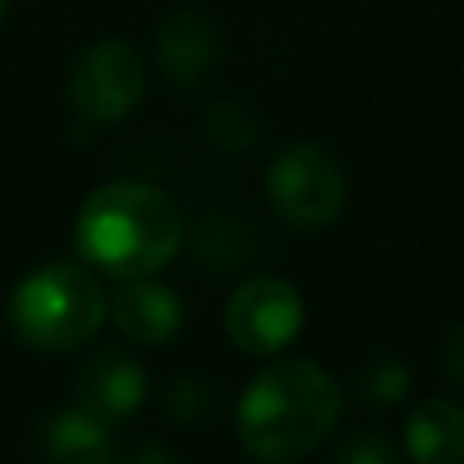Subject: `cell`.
<instances>
[{"mask_svg":"<svg viewBox=\"0 0 464 464\" xmlns=\"http://www.w3.org/2000/svg\"><path fill=\"white\" fill-rule=\"evenodd\" d=\"M444 362H449V375H452V383L464 392V322L457 330H452V338H449V351H444Z\"/></svg>","mask_w":464,"mask_h":464,"instance_id":"obj_17","label":"cell"},{"mask_svg":"<svg viewBox=\"0 0 464 464\" xmlns=\"http://www.w3.org/2000/svg\"><path fill=\"white\" fill-rule=\"evenodd\" d=\"M155 49H160V65L179 90H200L217 78L220 62H225V41L208 13L200 8H176L160 21L155 33Z\"/></svg>","mask_w":464,"mask_h":464,"instance_id":"obj_7","label":"cell"},{"mask_svg":"<svg viewBox=\"0 0 464 464\" xmlns=\"http://www.w3.org/2000/svg\"><path fill=\"white\" fill-rule=\"evenodd\" d=\"M111 318L122 330V338L139 346H163L179 334L184 322V305L171 289L155 285V281L130 277L119 285V294L111 297Z\"/></svg>","mask_w":464,"mask_h":464,"instance_id":"obj_9","label":"cell"},{"mask_svg":"<svg viewBox=\"0 0 464 464\" xmlns=\"http://www.w3.org/2000/svg\"><path fill=\"white\" fill-rule=\"evenodd\" d=\"M111 464H184V460L171 449H163V444H139L130 452H114Z\"/></svg>","mask_w":464,"mask_h":464,"instance_id":"obj_16","label":"cell"},{"mask_svg":"<svg viewBox=\"0 0 464 464\" xmlns=\"http://www.w3.org/2000/svg\"><path fill=\"white\" fill-rule=\"evenodd\" d=\"M305 322V302L281 277H248L232 294L225 330L245 354H277L297 338Z\"/></svg>","mask_w":464,"mask_h":464,"instance_id":"obj_6","label":"cell"},{"mask_svg":"<svg viewBox=\"0 0 464 464\" xmlns=\"http://www.w3.org/2000/svg\"><path fill=\"white\" fill-rule=\"evenodd\" d=\"M37 449L49 464H111L114 460V424L86 408H65L49 416L37 432Z\"/></svg>","mask_w":464,"mask_h":464,"instance_id":"obj_10","label":"cell"},{"mask_svg":"<svg viewBox=\"0 0 464 464\" xmlns=\"http://www.w3.org/2000/svg\"><path fill=\"white\" fill-rule=\"evenodd\" d=\"M78 253L111 277H151L184 245V217L176 200L151 184H106L82 204L73 225Z\"/></svg>","mask_w":464,"mask_h":464,"instance_id":"obj_2","label":"cell"},{"mask_svg":"<svg viewBox=\"0 0 464 464\" xmlns=\"http://www.w3.org/2000/svg\"><path fill=\"white\" fill-rule=\"evenodd\" d=\"M5 16H8V0H0V21H5Z\"/></svg>","mask_w":464,"mask_h":464,"instance_id":"obj_18","label":"cell"},{"mask_svg":"<svg viewBox=\"0 0 464 464\" xmlns=\"http://www.w3.org/2000/svg\"><path fill=\"white\" fill-rule=\"evenodd\" d=\"M334 464H400V452L383 432H354L334 452Z\"/></svg>","mask_w":464,"mask_h":464,"instance_id":"obj_15","label":"cell"},{"mask_svg":"<svg viewBox=\"0 0 464 464\" xmlns=\"http://www.w3.org/2000/svg\"><path fill=\"white\" fill-rule=\"evenodd\" d=\"M163 411H168L179 428L208 424V420L217 416V387H212V379L196 375V371L171 379L168 392H163Z\"/></svg>","mask_w":464,"mask_h":464,"instance_id":"obj_12","label":"cell"},{"mask_svg":"<svg viewBox=\"0 0 464 464\" xmlns=\"http://www.w3.org/2000/svg\"><path fill=\"white\" fill-rule=\"evenodd\" d=\"M269 200L289 225L326 228L346 204V176L318 143H294L269 168Z\"/></svg>","mask_w":464,"mask_h":464,"instance_id":"obj_4","label":"cell"},{"mask_svg":"<svg viewBox=\"0 0 464 464\" xmlns=\"http://www.w3.org/2000/svg\"><path fill=\"white\" fill-rule=\"evenodd\" d=\"M111 314V297L82 265H45L13 294V330L33 351H73Z\"/></svg>","mask_w":464,"mask_h":464,"instance_id":"obj_3","label":"cell"},{"mask_svg":"<svg viewBox=\"0 0 464 464\" xmlns=\"http://www.w3.org/2000/svg\"><path fill=\"white\" fill-rule=\"evenodd\" d=\"M147 90V70L143 57L127 45V41H94L90 49H82L78 62L70 70V106L86 122H122Z\"/></svg>","mask_w":464,"mask_h":464,"instance_id":"obj_5","label":"cell"},{"mask_svg":"<svg viewBox=\"0 0 464 464\" xmlns=\"http://www.w3.org/2000/svg\"><path fill=\"white\" fill-rule=\"evenodd\" d=\"M343 416V387L310 359H285L253 379L237 411L240 444L261 464L310 457Z\"/></svg>","mask_w":464,"mask_h":464,"instance_id":"obj_1","label":"cell"},{"mask_svg":"<svg viewBox=\"0 0 464 464\" xmlns=\"http://www.w3.org/2000/svg\"><path fill=\"white\" fill-rule=\"evenodd\" d=\"M204 130H208L212 147H220V151H248L261 122H256V111L245 98H220L204 119Z\"/></svg>","mask_w":464,"mask_h":464,"instance_id":"obj_13","label":"cell"},{"mask_svg":"<svg viewBox=\"0 0 464 464\" xmlns=\"http://www.w3.org/2000/svg\"><path fill=\"white\" fill-rule=\"evenodd\" d=\"M403 449L416 464H464V408L428 400L408 416Z\"/></svg>","mask_w":464,"mask_h":464,"instance_id":"obj_11","label":"cell"},{"mask_svg":"<svg viewBox=\"0 0 464 464\" xmlns=\"http://www.w3.org/2000/svg\"><path fill=\"white\" fill-rule=\"evenodd\" d=\"M143 400H147V371L119 346L90 354L82 362L78 379H73V403L102 416L106 424H122L127 416H135L143 408Z\"/></svg>","mask_w":464,"mask_h":464,"instance_id":"obj_8","label":"cell"},{"mask_svg":"<svg viewBox=\"0 0 464 464\" xmlns=\"http://www.w3.org/2000/svg\"><path fill=\"white\" fill-rule=\"evenodd\" d=\"M408 387H411V375H408V367H403V362L379 359V362H371V367L359 375L354 392H359V400L367 403L371 411H387V408H395V403H403Z\"/></svg>","mask_w":464,"mask_h":464,"instance_id":"obj_14","label":"cell"}]
</instances>
